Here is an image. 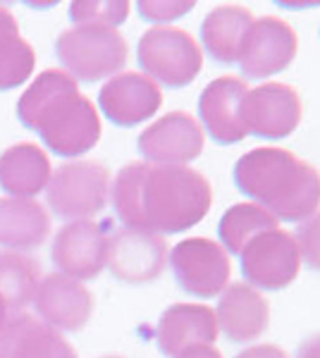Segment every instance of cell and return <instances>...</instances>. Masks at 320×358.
Wrapping results in <instances>:
<instances>
[{
	"instance_id": "cell-15",
	"label": "cell",
	"mask_w": 320,
	"mask_h": 358,
	"mask_svg": "<svg viewBox=\"0 0 320 358\" xmlns=\"http://www.w3.org/2000/svg\"><path fill=\"white\" fill-rule=\"evenodd\" d=\"M32 306L36 310L39 320L53 327V330L79 332L91 320L94 296L81 282L53 273L43 275Z\"/></svg>"
},
{
	"instance_id": "cell-24",
	"label": "cell",
	"mask_w": 320,
	"mask_h": 358,
	"mask_svg": "<svg viewBox=\"0 0 320 358\" xmlns=\"http://www.w3.org/2000/svg\"><path fill=\"white\" fill-rule=\"evenodd\" d=\"M277 217L272 213H267L265 208L251 203V201H244L232 208H227L225 215L218 222V239L220 246L227 253H235L239 256L244 246L249 241H253L258 234L277 229Z\"/></svg>"
},
{
	"instance_id": "cell-9",
	"label": "cell",
	"mask_w": 320,
	"mask_h": 358,
	"mask_svg": "<svg viewBox=\"0 0 320 358\" xmlns=\"http://www.w3.org/2000/svg\"><path fill=\"white\" fill-rule=\"evenodd\" d=\"M301 115L304 106L296 89L282 82H265L249 89L242 103V124L246 134L267 141H280L294 134Z\"/></svg>"
},
{
	"instance_id": "cell-3",
	"label": "cell",
	"mask_w": 320,
	"mask_h": 358,
	"mask_svg": "<svg viewBox=\"0 0 320 358\" xmlns=\"http://www.w3.org/2000/svg\"><path fill=\"white\" fill-rule=\"evenodd\" d=\"M55 55L60 69L77 84H96L122 72L130 57V45L118 29L72 27L57 36Z\"/></svg>"
},
{
	"instance_id": "cell-32",
	"label": "cell",
	"mask_w": 320,
	"mask_h": 358,
	"mask_svg": "<svg viewBox=\"0 0 320 358\" xmlns=\"http://www.w3.org/2000/svg\"><path fill=\"white\" fill-rule=\"evenodd\" d=\"M5 34H20V24H17L15 15L0 5V36H5Z\"/></svg>"
},
{
	"instance_id": "cell-13",
	"label": "cell",
	"mask_w": 320,
	"mask_h": 358,
	"mask_svg": "<svg viewBox=\"0 0 320 358\" xmlns=\"http://www.w3.org/2000/svg\"><path fill=\"white\" fill-rule=\"evenodd\" d=\"M299 38L296 31L280 17H258L253 20L242 45L239 67L244 77L265 79L277 72H284L296 57Z\"/></svg>"
},
{
	"instance_id": "cell-27",
	"label": "cell",
	"mask_w": 320,
	"mask_h": 358,
	"mask_svg": "<svg viewBox=\"0 0 320 358\" xmlns=\"http://www.w3.org/2000/svg\"><path fill=\"white\" fill-rule=\"evenodd\" d=\"M132 13L127 0H74L69 3V20L74 27H108L118 29Z\"/></svg>"
},
{
	"instance_id": "cell-31",
	"label": "cell",
	"mask_w": 320,
	"mask_h": 358,
	"mask_svg": "<svg viewBox=\"0 0 320 358\" xmlns=\"http://www.w3.org/2000/svg\"><path fill=\"white\" fill-rule=\"evenodd\" d=\"M296 358H320V334L304 339L299 351H296Z\"/></svg>"
},
{
	"instance_id": "cell-20",
	"label": "cell",
	"mask_w": 320,
	"mask_h": 358,
	"mask_svg": "<svg viewBox=\"0 0 320 358\" xmlns=\"http://www.w3.org/2000/svg\"><path fill=\"white\" fill-rule=\"evenodd\" d=\"M53 175L50 158L39 143H15L0 153V189L13 199H36Z\"/></svg>"
},
{
	"instance_id": "cell-6",
	"label": "cell",
	"mask_w": 320,
	"mask_h": 358,
	"mask_svg": "<svg viewBox=\"0 0 320 358\" xmlns=\"http://www.w3.org/2000/svg\"><path fill=\"white\" fill-rule=\"evenodd\" d=\"M34 131L50 153L77 160L101 141V113L89 96H84L81 91H72V94L60 96L41 113Z\"/></svg>"
},
{
	"instance_id": "cell-22",
	"label": "cell",
	"mask_w": 320,
	"mask_h": 358,
	"mask_svg": "<svg viewBox=\"0 0 320 358\" xmlns=\"http://www.w3.org/2000/svg\"><path fill=\"white\" fill-rule=\"evenodd\" d=\"M251 24L253 15L244 5H218L201 22V48L220 65H237Z\"/></svg>"
},
{
	"instance_id": "cell-4",
	"label": "cell",
	"mask_w": 320,
	"mask_h": 358,
	"mask_svg": "<svg viewBox=\"0 0 320 358\" xmlns=\"http://www.w3.org/2000/svg\"><path fill=\"white\" fill-rule=\"evenodd\" d=\"M110 184V170L98 160H67L50 175L46 203L60 220H91L108 206Z\"/></svg>"
},
{
	"instance_id": "cell-25",
	"label": "cell",
	"mask_w": 320,
	"mask_h": 358,
	"mask_svg": "<svg viewBox=\"0 0 320 358\" xmlns=\"http://www.w3.org/2000/svg\"><path fill=\"white\" fill-rule=\"evenodd\" d=\"M72 91H79V84L74 82L72 77L60 67L46 69L39 77H34V82L27 86L25 94L17 101V117L20 122L27 127V129H34L36 120L41 117V113L55 103L60 96L72 94Z\"/></svg>"
},
{
	"instance_id": "cell-21",
	"label": "cell",
	"mask_w": 320,
	"mask_h": 358,
	"mask_svg": "<svg viewBox=\"0 0 320 358\" xmlns=\"http://www.w3.org/2000/svg\"><path fill=\"white\" fill-rule=\"evenodd\" d=\"M50 236V213L36 199H0V248L29 253Z\"/></svg>"
},
{
	"instance_id": "cell-10",
	"label": "cell",
	"mask_w": 320,
	"mask_h": 358,
	"mask_svg": "<svg viewBox=\"0 0 320 358\" xmlns=\"http://www.w3.org/2000/svg\"><path fill=\"white\" fill-rule=\"evenodd\" d=\"M167 256L170 248L160 234L130 227H120L108 234L106 268L115 280L127 285H146L158 280L167 265Z\"/></svg>"
},
{
	"instance_id": "cell-5",
	"label": "cell",
	"mask_w": 320,
	"mask_h": 358,
	"mask_svg": "<svg viewBox=\"0 0 320 358\" xmlns=\"http://www.w3.org/2000/svg\"><path fill=\"white\" fill-rule=\"evenodd\" d=\"M141 74L167 89H184L203 69V48L194 36L177 27H151L137 45Z\"/></svg>"
},
{
	"instance_id": "cell-2",
	"label": "cell",
	"mask_w": 320,
	"mask_h": 358,
	"mask_svg": "<svg viewBox=\"0 0 320 358\" xmlns=\"http://www.w3.org/2000/svg\"><path fill=\"white\" fill-rule=\"evenodd\" d=\"M237 189L284 222H304L320 208V172L287 148L258 146L235 163Z\"/></svg>"
},
{
	"instance_id": "cell-17",
	"label": "cell",
	"mask_w": 320,
	"mask_h": 358,
	"mask_svg": "<svg viewBox=\"0 0 320 358\" xmlns=\"http://www.w3.org/2000/svg\"><path fill=\"white\" fill-rule=\"evenodd\" d=\"M218 332V317L211 306L172 303L160 315L155 327V342L160 354L174 358L194 346H213Z\"/></svg>"
},
{
	"instance_id": "cell-8",
	"label": "cell",
	"mask_w": 320,
	"mask_h": 358,
	"mask_svg": "<svg viewBox=\"0 0 320 358\" xmlns=\"http://www.w3.org/2000/svg\"><path fill=\"white\" fill-rule=\"evenodd\" d=\"M242 275L246 277V285L253 289L280 292L289 287L299 277L301 253L294 234L284 229H270L249 241L239 253Z\"/></svg>"
},
{
	"instance_id": "cell-28",
	"label": "cell",
	"mask_w": 320,
	"mask_h": 358,
	"mask_svg": "<svg viewBox=\"0 0 320 358\" xmlns=\"http://www.w3.org/2000/svg\"><path fill=\"white\" fill-rule=\"evenodd\" d=\"M194 8L196 3H191V0H187V3H179V0H139L137 3L139 15L146 22H153L155 27H165V22L179 20Z\"/></svg>"
},
{
	"instance_id": "cell-1",
	"label": "cell",
	"mask_w": 320,
	"mask_h": 358,
	"mask_svg": "<svg viewBox=\"0 0 320 358\" xmlns=\"http://www.w3.org/2000/svg\"><path fill=\"white\" fill-rule=\"evenodd\" d=\"M110 203L122 227L165 236L199 224L211 210L213 189L189 165L130 163L110 184Z\"/></svg>"
},
{
	"instance_id": "cell-34",
	"label": "cell",
	"mask_w": 320,
	"mask_h": 358,
	"mask_svg": "<svg viewBox=\"0 0 320 358\" xmlns=\"http://www.w3.org/2000/svg\"><path fill=\"white\" fill-rule=\"evenodd\" d=\"M8 320H10V310H8V306L3 303V299H0V330H3Z\"/></svg>"
},
{
	"instance_id": "cell-35",
	"label": "cell",
	"mask_w": 320,
	"mask_h": 358,
	"mask_svg": "<svg viewBox=\"0 0 320 358\" xmlns=\"http://www.w3.org/2000/svg\"><path fill=\"white\" fill-rule=\"evenodd\" d=\"M101 358H122V356H101Z\"/></svg>"
},
{
	"instance_id": "cell-14",
	"label": "cell",
	"mask_w": 320,
	"mask_h": 358,
	"mask_svg": "<svg viewBox=\"0 0 320 358\" xmlns=\"http://www.w3.org/2000/svg\"><path fill=\"white\" fill-rule=\"evenodd\" d=\"M162 91L141 72H120L98 91V110L118 127L144 124L160 110Z\"/></svg>"
},
{
	"instance_id": "cell-30",
	"label": "cell",
	"mask_w": 320,
	"mask_h": 358,
	"mask_svg": "<svg viewBox=\"0 0 320 358\" xmlns=\"http://www.w3.org/2000/svg\"><path fill=\"white\" fill-rule=\"evenodd\" d=\"M235 358H289V354L275 344H256V346H249V349L239 351Z\"/></svg>"
},
{
	"instance_id": "cell-29",
	"label": "cell",
	"mask_w": 320,
	"mask_h": 358,
	"mask_svg": "<svg viewBox=\"0 0 320 358\" xmlns=\"http://www.w3.org/2000/svg\"><path fill=\"white\" fill-rule=\"evenodd\" d=\"M294 239L299 244L301 263L320 273V210L299 224V232H296Z\"/></svg>"
},
{
	"instance_id": "cell-26",
	"label": "cell",
	"mask_w": 320,
	"mask_h": 358,
	"mask_svg": "<svg viewBox=\"0 0 320 358\" xmlns=\"http://www.w3.org/2000/svg\"><path fill=\"white\" fill-rule=\"evenodd\" d=\"M36 67V53L32 43L20 34L0 36V91H13L27 84Z\"/></svg>"
},
{
	"instance_id": "cell-12",
	"label": "cell",
	"mask_w": 320,
	"mask_h": 358,
	"mask_svg": "<svg viewBox=\"0 0 320 358\" xmlns=\"http://www.w3.org/2000/svg\"><path fill=\"white\" fill-rule=\"evenodd\" d=\"M139 153L151 165H189L203 153L206 134L199 120L174 110L155 120L139 134Z\"/></svg>"
},
{
	"instance_id": "cell-23",
	"label": "cell",
	"mask_w": 320,
	"mask_h": 358,
	"mask_svg": "<svg viewBox=\"0 0 320 358\" xmlns=\"http://www.w3.org/2000/svg\"><path fill=\"white\" fill-rule=\"evenodd\" d=\"M41 280H43L41 263L32 253L0 248V299L8 306L10 315L27 313Z\"/></svg>"
},
{
	"instance_id": "cell-16",
	"label": "cell",
	"mask_w": 320,
	"mask_h": 358,
	"mask_svg": "<svg viewBox=\"0 0 320 358\" xmlns=\"http://www.w3.org/2000/svg\"><path fill=\"white\" fill-rule=\"evenodd\" d=\"M249 86L244 79L220 77L213 79L199 96L201 127L220 146L244 141L249 134L242 124V103Z\"/></svg>"
},
{
	"instance_id": "cell-18",
	"label": "cell",
	"mask_w": 320,
	"mask_h": 358,
	"mask_svg": "<svg viewBox=\"0 0 320 358\" xmlns=\"http://www.w3.org/2000/svg\"><path fill=\"white\" fill-rule=\"evenodd\" d=\"M215 317H218V330L230 342L246 344L267 330L270 306L263 294L251 285L235 282V285H227V289L220 294Z\"/></svg>"
},
{
	"instance_id": "cell-33",
	"label": "cell",
	"mask_w": 320,
	"mask_h": 358,
	"mask_svg": "<svg viewBox=\"0 0 320 358\" xmlns=\"http://www.w3.org/2000/svg\"><path fill=\"white\" fill-rule=\"evenodd\" d=\"M174 358H223V354L215 346H194V349L182 351V354Z\"/></svg>"
},
{
	"instance_id": "cell-19",
	"label": "cell",
	"mask_w": 320,
	"mask_h": 358,
	"mask_svg": "<svg viewBox=\"0 0 320 358\" xmlns=\"http://www.w3.org/2000/svg\"><path fill=\"white\" fill-rule=\"evenodd\" d=\"M0 358H79L65 334L36 315L15 313L0 330Z\"/></svg>"
},
{
	"instance_id": "cell-7",
	"label": "cell",
	"mask_w": 320,
	"mask_h": 358,
	"mask_svg": "<svg viewBox=\"0 0 320 358\" xmlns=\"http://www.w3.org/2000/svg\"><path fill=\"white\" fill-rule=\"evenodd\" d=\"M179 289L199 299L220 296L232 277L230 253L220 241L208 236H189L172 246L167 256Z\"/></svg>"
},
{
	"instance_id": "cell-11",
	"label": "cell",
	"mask_w": 320,
	"mask_h": 358,
	"mask_svg": "<svg viewBox=\"0 0 320 358\" xmlns=\"http://www.w3.org/2000/svg\"><path fill=\"white\" fill-rule=\"evenodd\" d=\"M50 258L57 273L77 282L96 280L106 270L108 232L96 220L65 222L53 236Z\"/></svg>"
}]
</instances>
